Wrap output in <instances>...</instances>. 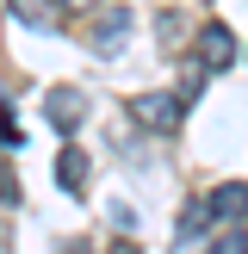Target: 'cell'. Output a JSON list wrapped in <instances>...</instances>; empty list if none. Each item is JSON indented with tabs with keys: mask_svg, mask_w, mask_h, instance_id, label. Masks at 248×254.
Here are the masks:
<instances>
[{
	"mask_svg": "<svg viewBox=\"0 0 248 254\" xmlns=\"http://www.w3.org/2000/svg\"><path fill=\"white\" fill-rule=\"evenodd\" d=\"M112 254H136V248H130V242H112Z\"/></svg>",
	"mask_w": 248,
	"mask_h": 254,
	"instance_id": "13",
	"label": "cell"
},
{
	"mask_svg": "<svg viewBox=\"0 0 248 254\" xmlns=\"http://www.w3.org/2000/svg\"><path fill=\"white\" fill-rule=\"evenodd\" d=\"M87 37H93V50H112V44H124V37H130V12H99Z\"/></svg>",
	"mask_w": 248,
	"mask_h": 254,
	"instance_id": "6",
	"label": "cell"
},
{
	"mask_svg": "<svg viewBox=\"0 0 248 254\" xmlns=\"http://www.w3.org/2000/svg\"><path fill=\"white\" fill-rule=\"evenodd\" d=\"M186 112V93H136L130 99V118L143 124V130H174Z\"/></svg>",
	"mask_w": 248,
	"mask_h": 254,
	"instance_id": "1",
	"label": "cell"
},
{
	"mask_svg": "<svg viewBox=\"0 0 248 254\" xmlns=\"http://www.w3.org/2000/svg\"><path fill=\"white\" fill-rule=\"evenodd\" d=\"M62 254H93V248H87V242H68V248H62Z\"/></svg>",
	"mask_w": 248,
	"mask_h": 254,
	"instance_id": "12",
	"label": "cell"
},
{
	"mask_svg": "<svg viewBox=\"0 0 248 254\" xmlns=\"http://www.w3.org/2000/svg\"><path fill=\"white\" fill-rule=\"evenodd\" d=\"M56 186H62V192H81V186H87V155H81V149H62V155H56Z\"/></svg>",
	"mask_w": 248,
	"mask_h": 254,
	"instance_id": "7",
	"label": "cell"
},
{
	"mask_svg": "<svg viewBox=\"0 0 248 254\" xmlns=\"http://www.w3.org/2000/svg\"><path fill=\"white\" fill-rule=\"evenodd\" d=\"M112 223H118V230L130 236V230H136V211H130V205H124V198H118V205H112Z\"/></svg>",
	"mask_w": 248,
	"mask_h": 254,
	"instance_id": "11",
	"label": "cell"
},
{
	"mask_svg": "<svg viewBox=\"0 0 248 254\" xmlns=\"http://www.w3.org/2000/svg\"><path fill=\"white\" fill-rule=\"evenodd\" d=\"M12 19L19 25H31V31H56V0H12Z\"/></svg>",
	"mask_w": 248,
	"mask_h": 254,
	"instance_id": "5",
	"label": "cell"
},
{
	"mask_svg": "<svg viewBox=\"0 0 248 254\" xmlns=\"http://www.w3.org/2000/svg\"><path fill=\"white\" fill-rule=\"evenodd\" d=\"M211 211H217V223H242V217H248V186H242V180L217 186V192H211Z\"/></svg>",
	"mask_w": 248,
	"mask_h": 254,
	"instance_id": "4",
	"label": "cell"
},
{
	"mask_svg": "<svg viewBox=\"0 0 248 254\" xmlns=\"http://www.w3.org/2000/svg\"><path fill=\"white\" fill-rule=\"evenodd\" d=\"M230 56H236L230 25H217V19H211L205 31H198V62H205V68H230Z\"/></svg>",
	"mask_w": 248,
	"mask_h": 254,
	"instance_id": "3",
	"label": "cell"
},
{
	"mask_svg": "<svg viewBox=\"0 0 248 254\" xmlns=\"http://www.w3.org/2000/svg\"><path fill=\"white\" fill-rule=\"evenodd\" d=\"M211 217H217V211H211V198H198V205H186V217H180V230H174V236L186 242V236H198V230H205Z\"/></svg>",
	"mask_w": 248,
	"mask_h": 254,
	"instance_id": "8",
	"label": "cell"
},
{
	"mask_svg": "<svg viewBox=\"0 0 248 254\" xmlns=\"http://www.w3.org/2000/svg\"><path fill=\"white\" fill-rule=\"evenodd\" d=\"M0 143H25V130L12 124V106H6V99H0Z\"/></svg>",
	"mask_w": 248,
	"mask_h": 254,
	"instance_id": "10",
	"label": "cell"
},
{
	"mask_svg": "<svg viewBox=\"0 0 248 254\" xmlns=\"http://www.w3.org/2000/svg\"><path fill=\"white\" fill-rule=\"evenodd\" d=\"M44 118H50V130H74V124L87 118V99L74 93V87H50L44 93Z\"/></svg>",
	"mask_w": 248,
	"mask_h": 254,
	"instance_id": "2",
	"label": "cell"
},
{
	"mask_svg": "<svg viewBox=\"0 0 248 254\" xmlns=\"http://www.w3.org/2000/svg\"><path fill=\"white\" fill-rule=\"evenodd\" d=\"M211 254H248V236H242V230L230 223V230H223L217 242H211Z\"/></svg>",
	"mask_w": 248,
	"mask_h": 254,
	"instance_id": "9",
	"label": "cell"
}]
</instances>
